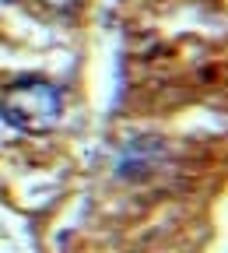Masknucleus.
<instances>
[{"mask_svg": "<svg viewBox=\"0 0 228 253\" xmlns=\"http://www.w3.org/2000/svg\"><path fill=\"white\" fill-rule=\"evenodd\" d=\"M42 4H46L49 11H71V7L77 4V0H42Z\"/></svg>", "mask_w": 228, "mask_h": 253, "instance_id": "2", "label": "nucleus"}, {"mask_svg": "<svg viewBox=\"0 0 228 253\" xmlns=\"http://www.w3.org/2000/svg\"><path fill=\"white\" fill-rule=\"evenodd\" d=\"M0 116L21 134H46L63 116V91L46 78H18L0 91Z\"/></svg>", "mask_w": 228, "mask_h": 253, "instance_id": "1", "label": "nucleus"}]
</instances>
